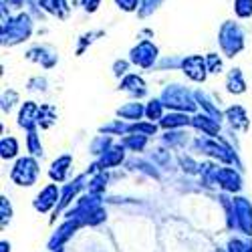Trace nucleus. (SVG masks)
Wrapping results in <instances>:
<instances>
[{"label":"nucleus","instance_id":"6e6552de","mask_svg":"<svg viewBox=\"0 0 252 252\" xmlns=\"http://www.w3.org/2000/svg\"><path fill=\"white\" fill-rule=\"evenodd\" d=\"M161 115V103L159 101H152V105L148 107V117L150 119H158Z\"/></svg>","mask_w":252,"mask_h":252},{"label":"nucleus","instance_id":"9d476101","mask_svg":"<svg viewBox=\"0 0 252 252\" xmlns=\"http://www.w3.org/2000/svg\"><path fill=\"white\" fill-rule=\"evenodd\" d=\"M208 63H210V71L212 73H216V69H220V59H216V55H210Z\"/></svg>","mask_w":252,"mask_h":252},{"label":"nucleus","instance_id":"f257e3e1","mask_svg":"<svg viewBox=\"0 0 252 252\" xmlns=\"http://www.w3.org/2000/svg\"><path fill=\"white\" fill-rule=\"evenodd\" d=\"M131 59H133L135 63H139L141 67H148V65H152V61L156 59V47L150 45V43H141V45L133 51Z\"/></svg>","mask_w":252,"mask_h":252},{"label":"nucleus","instance_id":"f03ea898","mask_svg":"<svg viewBox=\"0 0 252 252\" xmlns=\"http://www.w3.org/2000/svg\"><path fill=\"white\" fill-rule=\"evenodd\" d=\"M184 73H188L194 81H204V59L202 57H190L184 61Z\"/></svg>","mask_w":252,"mask_h":252},{"label":"nucleus","instance_id":"9b49d317","mask_svg":"<svg viewBox=\"0 0 252 252\" xmlns=\"http://www.w3.org/2000/svg\"><path fill=\"white\" fill-rule=\"evenodd\" d=\"M97 2H99V0H85V8H87V10H95Z\"/></svg>","mask_w":252,"mask_h":252},{"label":"nucleus","instance_id":"7ed1b4c3","mask_svg":"<svg viewBox=\"0 0 252 252\" xmlns=\"http://www.w3.org/2000/svg\"><path fill=\"white\" fill-rule=\"evenodd\" d=\"M57 196H59V190L55 186H49V188H45V190H43V194H38L34 206L40 210V212H47V210L57 202Z\"/></svg>","mask_w":252,"mask_h":252},{"label":"nucleus","instance_id":"0eeeda50","mask_svg":"<svg viewBox=\"0 0 252 252\" xmlns=\"http://www.w3.org/2000/svg\"><path fill=\"white\" fill-rule=\"evenodd\" d=\"M165 127H174V125H186L188 123V117H184V115H167L163 121H161Z\"/></svg>","mask_w":252,"mask_h":252},{"label":"nucleus","instance_id":"1a4fd4ad","mask_svg":"<svg viewBox=\"0 0 252 252\" xmlns=\"http://www.w3.org/2000/svg\"><path fill=\"white\" fill-rule=\"evenodd\" d=\"M119 6H123L125 10H133L137 6V0H115Z\"/></svg>","mask_w":252,"mask_h":252},{"label":"nucleus","instance_id":"39448f33","mask_svg":"<svg viewBox=\"0 0 252 252\" xmlns=\"http://www.w3.org/2000/svg\"><path fill=\"white\" fill-rule=\"evenodd\" d=\"M236 12L242 18L250 16L252 14V0H236Z\"/></svg>","mask_w":252,"mask_h":252},{"label":"nucleus","instance_id":"423d86ee","mask_svg":"<svg viewBox=\"0 0 252 252\" xmlns=\"http://www.w3.org/2000/svg\"><path fill=\"white\" fill-rule=\"evenodd\" d=\"M16 154V141L10 139H2V158H12Z\"/></svg>","mask_w":252,"mask_h":252},{"label":"nucleus","instance_id":"20e7f679","mask_svg":"<svg viewBox=\"0 0 252 252\" xmlns=\"http://www.w3.org/2000/svg\"><path fill=\"white\" fill-rule=\"evenodd\" d=\"M228 89L232 93H242L244 91V81H242V75H240L238 69H234L228 75Z\"/></svg>","mask_w":252,"mask_h":252}]
</instances>
